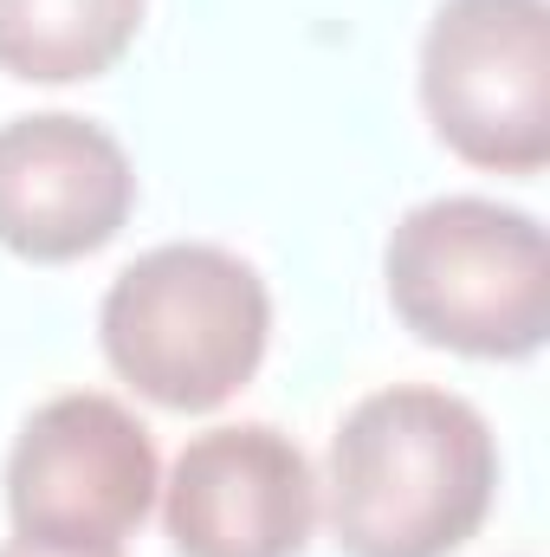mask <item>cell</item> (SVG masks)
<instances>
[{"instance_id":"obj_5","label":"cell","mask_w":550,"mask_h":557,"mask_svg":"<svg viewBox=\"0 0 550 557\" xmlns=\"http://www.w3.org/2000/svg\"><path fill=\"white\" fill-rule=\"evenodd\" d=\"M155 441L117 396L72 389L39 403L7 454L13 539L124 552L155 506Z\"/></svg>"},{"instance_id":"obj_8","label":"cell","mask_w":550,"mask_h":557,"mask_svg":"<svg viewBox=\"0 0 550 557\" xmlns=\"http://www.w3.org/2000/svg\"><path fill=\"white\" fill-rule=\"evenodd\" d=\"M149 0H0V72L26 85H72L111 72Z\"/></svg>"},{"instance_id":"obj_9","label":"cell","mask_w":550,"mask_h":557,"mask_svg":"<svg viewBox=\"0 0 550 557\" xmlns=\"http://www.w3.org/2000/svg\"><path fill=\"white\" fill-rule=\"evenodd\" d=\"M0 557H124V552H85V545H39V539H7Z\"/></svg>"},{"instance_id":"obj_1","label":"cell","mask_w":550,"mask_h":557,"mask_svg":"<svg viewBox=\"0 0 550 557\" xmlns=\"http://www.w3.org/2000/svg\"><path fill=\"white\" fill-rule=\"evenodd\" d=\"M324 486L343 557H447L492 512L499 447L466 396L396 383L330 434Z\"/></svg>"},{"instance_id":"obj_2","label":"cell","mask_w":550,"mask_h":557,"mask_svg":"<svg viewBox=\"0 0 550 557\" xmlns=\"http://www.w3.org/2000/svg\"><path fill=\"white\" fill-rule=\"evenodd\" d=\"M98 337L137 396L175 416H208L253 383L273 337V292L227 247L168 240L111 278Z\"/></svg>"},{"instance_id":"obj_7","label":"cell","mask_w":550,"mask_h":557,"mask_svg":"<svg viewBox=\"0 0 550 557\" xmlns=\"http://www.w3.org/2000/svg\"><path fill=\"white\" fill-rule=\"evenodd\" d=\"M137 169L91 117L39 111L0 124V247L33 267H65L124 234Z\"/></svg>"},{"instance_id":"obj_6","label":"cell","mask_w":550,"mask_h":557,"mask_svg":"<svg viewBox=\"0 0 550 557\" xmlns=\"http://www.w3.org/2000/svg\"><path fill=\"white\" fill-rule=\"evenodd\" d=\"M182 557H298L317 525V480L291 434L234 421L195 434L162 486Z\"/></svg>"},{"instance_id":"obj_4","label":"cell","mask_w":550,"mask_h":557,"mask_svg":"<svg viewBox=\"0 0 550 557\" xmlns=\"http://www.w3.org/2000/svg\"><path fill=\"white\" fill-rule=\"evenodd\" d=\"M421 104L453 156L532 175L550 162V0H440L421 39Z\"/></svg>"},{"instance_id":"obj_3","label":"cell","mask_w":550,"mask_h":557,"mask_svg":"<svg viewBox=\"0 0 550 557\" xmlns=\"http://www.w3.org/2000/svg\"><path fill=\"white\" fill-rule=\"evenodd\" d=\"M383 278L421 344L518 363L550 337V240L525 208L486 195L421 201L383 247Z\"/></svg>"}]
</instances>
